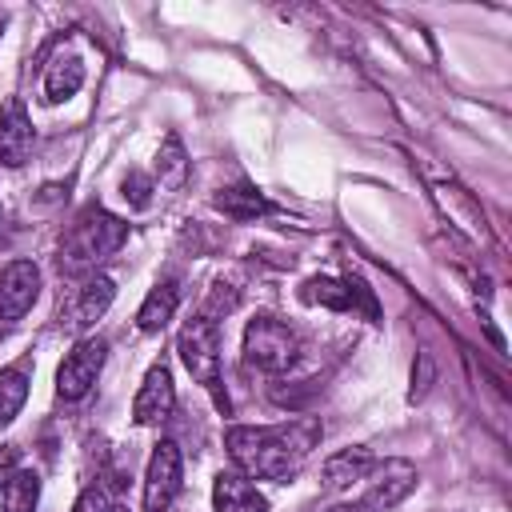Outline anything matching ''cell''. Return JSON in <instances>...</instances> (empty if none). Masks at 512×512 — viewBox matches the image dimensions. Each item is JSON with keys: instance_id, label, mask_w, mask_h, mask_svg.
I'll use <instances>...</instances> for the list:
<instances>
[{"instance_id": "cell-19", "label": "cell", "mask_w": 512, "mask_h": 512, "mask_svg": "<svg viewBox=\"0 0 512 512\" xmlns=\"http://www.w3.org/2000/svg\"><path fill=\"white\" fill-rule=\"evenodd\" d=\"M28 400V376L24 368H0V428H8Z\"/></svg>"}, {"instance_id": "cell-22", "label": "cell", "mask_w": 512, "mask_h": 512, "mask_svg": "<svg viewBox=\"0 0 512 512\" xmlns=\"http://www.w3.org/2000/svg\"><path fill=\"white\" fill-rule=\"evenodd\" d=\"M124 200H128L132 208H148V200H152V180H148L144 172H128V176H124Z\"/></svg>"}, {"instance_id": "cell-1", "label": "cell", "mask_w": 512, "mask_h": 512, "mask_svg": "<svg viewBox=\"0 0 512 512\" xmlns=\"http://www.w3.org/2000/svg\"><path fill=\"white\" fill-rule=\"evenodd\" d=\"M316 444H320L316 416H296V420L264 424V428L236 424L224 432V448H228L236 472H244L248 480H276V484L296 476Z\"/></svg>"}, {"instance_id": "cell-20", "label": "cell", "mask_w": 512, "mask_h": 512, "mask_svg": "<svg viewBox=\"0 0 512 512\" xmlns=\"http://www.w3.org/2000/svg\"><path fill=\"white\" fill-rule=\"evenodd\" d=\"M4 512H36V500H40V476L36 472H28V468H20L12 480H8V488H4Z\"/></svg>"}, {"instance_id": "cell-6", "label": "cell", "mask_w": 512, "mask_h": 512, "mask_svg": "<svg viewBox=\"0 0 512 512\" xmlns=\"http://www.w3.org/2000/svg\"><path fill=\"white\" fill-rule=\"evenodd\" d=\"M180 448L172 440H160L144 468V512H164L180 492Z\"/></svg>"}, {"instance_id": "cell-9", "label": "cell", "mask_w": 512, "mask_h": 512, "mask_svg": "<svg viewBox=\"0 0 512 512\" xmlns=\"http://www.w3.org/2000/svg\"><path fill=\"white\" fill-rule=\"evenodd\" d=\"M40 296V268L32 260H12L0 272V320H20Z\"/></svg>"}, {"instance_id": "cell-3", "label": "cell", "mask_w": 512, "mask_h": 512, "mask_svg": "<svg viewBox=\"0 0 512 512\" xmlns=\"http://www.w3.org/2000/svg\"><path fill=\"white\" fill-rule=\"evenodd\" d=\"M176 352L184 360V368L192 372V380L200 388H208L216 396V404L224 408V376H220V328L208 316H192L180 336H176Z\"/></svg>"}, {"instance_id": "cell-5", "label": "cell", "mask_w": 512, "mask_h": 512, "mask_svg": "<svg viewBox=\"0 0 512 512\" xmlns=\"http://www.w3.org/2000/svg\"><path fill=\"white\" fill-rule=\"evenodd\" d=\"M104 356H108V344L100 336L76 340V348L56 368V392H60V400H84L92 392L100 368H104Z\"/></svg>"}, {"instance_id": "cell-11", "label": "cell", "mask_w": 512, "mask_h": 512, "mask_svg": "<svg viewBox=\"0 0 512 512\" xmlns=\"http://www.w3.org/2000/svg\"><path fill=\"white\" fill-rule=\"evenodd\" d=\"M112 296H116V284H112V276H104V272L88 276V280L76 288L72 304H68V324H72V328H88V324H96V320L108 312Z\"/></svg>"}, {"instance_id": "cell-21", "label": "cell", "mask_w": 512, "mask_h": 512, "mask_svg": "<svg viewBox=\"0 0 512 512\" xmlns=\"http://www.w3.org/2000/svg\"><path fill=\"white\" fill-rule=\"evenodd\" d=\"M216 208H220L224 216H232V220H252V216H260V212H268L264 196H256L252 188H232V192L216 196Z\"/></svg>"}, {"instance_id": "cell-18", "label": "cell", "mask_w": 512, "mask_h": 512, "mask_svg": "<svg viewBox=\"0 0 512 512\" xmlns=\"http://www.w3.org/2000/svg\"><path fill=\"white\" fill-rule=\"evenodd\" d=\"M156 180H160V188H168V192L184 188V180H188V156H184V144H180L176 136H168V140L160 144V152H156Z\"/></svg>"}, {"instance_id": "cell-2", "label": "cell", "mask_w": 512, "mask_h": 512, "mask_svg": "<svg viewBox=\"0 0 512 512\" xmlns=\"http://www.w3.org/2000/svg\"><path fill=\"white\" fill-rule=\"evenodd\" d=\"M128 240V224L104 208H88L72 232L64 236L60 248V268L64 272H92L100 260H108L112 252H120V244Z\"/></svg>"}, {"instance_id": "cell-14", "label": "cell", "mask_w": 512, "mask_h": 512, "mask_svg": "<svg viewBox=\"0 0 512 512\" xmlns=\"http://www.w3.org/2000/svg\"><path fill=\"white\" fill-rule=\"evenodd\" d=\"M432 196H436V204L448 212V220H452L460 232H468L472 240L484 236V212H480V204H476L464 188H456L452 180H444V184L432 188Z\"/></svg>"}, {"instance_id": "cell-15", "label": "cell", "mask_w": 512, "mask_h": 512, "mask_svg": "<svg viewBox=\"0 0 512 512\" xmlns=\"http://www.w3.org/2000/svg\"><path fill=\"white\" fill-rule=\"evenodd\" d=\"M80 84H84V64H80L72 52H60V56L44 68V100H52V104L76 96Z\"/></svg>"}, {"instance_id": "cell-16", "label": "cell", "mask_w": 512, "mask_h": 512, "mask_svg": "<svg viewBox=\"0 0 512 512\" xmlns=\"http://www.w3.org/2000/svg\"><path fill=\"white\" fill-rule=\"evenodd\" d=\"M176 304H180L176 284H168V280H164V284H156V288L144 296L140 312H136V328H140V332H160V328L172 320Z\"/></svg>"}, {"instance_id": "cell-10", "label": "cell", "mask_w": 512, "mask_h": 512, "mask_svg": "<svg viewBox=\"0 0 512 512\" xmlns=\"http://www.w3.org/2000/svg\"><path fill=\"white\" fill-rule=\"evenodd\" d=\"M32 120H28V108L20 100H8L0 108V164L4 168H20L28 156H32Z\"/></svg>"}, {"instance_id": "cell-7", "label": "cell", "mask_w": 512, "mask_h": 512, "mask_svg": "<svg viewBox=\"0 0 512 512\" xmlns=\"http://www.w3.org/2000/svg\"><path fill=\"white\" fill-rule=\"evenodd\" d=\"M412 488H416V464L404 460V456H388V460H376V468L368 472L364 504H368L372 512H388V508H396Z\"/></svg>"}, {"instance_id": "cell-25", "label": "cell", "mask_w": 512, "mask_h": 512, "mask_svg": "<svg viewBox=\"0 0 512 512\" xmlns=\"http://www.w3.org/2000/svg\"><path fill=\"white\" fill-rule=\"evenodd\" d=\"M328 512H372V508L360 500V504H336V508H328Z\"/></svg>"}, {"instance_id": "cell-4", "label": "cell", "mask_w": 512, "mask_h": 512, "mask_svg": "<svg viewBox=\"0 0 512 512\" xmlns=\"http://www.w3.org/2000/svg\"><path fill=\"white\" fill-rule=\"evenodd\" d=\"M296 352H300V340H296V332L284 320H276V316L248 320V328H244V360L252 368L284 372V368H292Z\"/></svg>"}, {"instance_id": "cell-13", "label": "cell", "mask_w": 512, "mask_h": 512, "mask_svg": "<svg viewBox=\"0 0 512 512\" xmlns=\"http://www.w3.org/2000/svg\"><path fill=\"white\" fill-rule=\"evenodd\" d=\"M372 468H376V456L368 448H360V444L356 448H340V452H332L324 460V488L328 492H344V488L368 480Z\"/></svg>"}, {"instance_id": "cell-8", "label": "cell", "mask_w": 512, "mask_h": 512, "mask_svg": "<svg viewBox=\"0 0 512 512\" xmlns=\"http://www.w3.org/2000/svg\"><path fill=\"white\" fill-rule=\"evenodd\" d=\"M172 408H176L172 372H168V364H152L144 372V384H140L136 400H132V420L144 424V428H152V424H164L172 416Z\"/></svg>"}, {"instance_id": "cell-24", "label": "cell", "mask_w": 512, "mask_h": 512, "mask_svg": "<svg viewBox=\"0 0 512 512\" xmlns=\"http://www.w3.org/2000/svg\"><path fill=\"white\" fill-rule=\"evenodd\" d=\"M20 472V452L8 444V448H0V496H4V488H8V480Z\"/></svg>"}, {"instance_id": "cell-26", "label": "cell", "mask_w": 512, "mask_h": 512, "mask_svg": "<svg viewBox=\"0 0 512 512\" xmlns=\"http://www.w3.org/2000/svg\"><path fill=\"white\" fill-rule=\"evenodd\" d=\"M108 512H128V508H120V504H112V508H108Z\"/></svg>"}, {"instance_id": "cell-23", "label": "cell", "mask_w": 512, "mask_h": 512, "mask_svg": "<svg viewBox=\"0 0 512 512\" xmlns=\"http://www.w3.org/2000/svg\"><path fill=\"white\" fill-rule=\"evenodd\" d=\"M108 508H112V500H108V492L96 488V484H88V488L76 496V504H72V512H108Z\"/></svg>"}, {"instance_id": "cell-17", "label": "cell", "mask_w": 512, "mask_h": 512, "mask_svg": "<svg viewBox=\"0 0 512 512\" xmlns=\"http://www.w3.org/2000/svg\"><path fill=\"white\" fill-rule=\"evenodd\" d=\"M304 300L308 304H320V308H332V312H348L356 304V292L348 280H332V276H312L304 284Z\"/></svg>"}, {"instance_id": "cell-12", "label": "cell", "mask_w": 512, "mask_h": 512, "mask_svg": "<svg viewBox=\"0 0 512 512\" xmlns=\"http://www.w3.org/2000/svg\"><path fill=\"white\" fill-rule=\"evenodd\" d=\"M212 508L216 512H268L264 492H256V484L244 472H220L212 484Z\"/></svg>"}]
</instances>
